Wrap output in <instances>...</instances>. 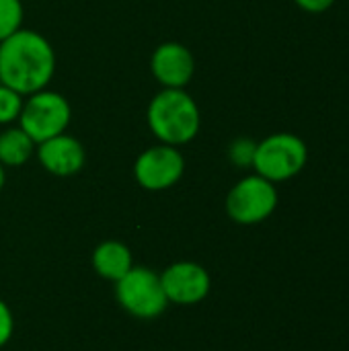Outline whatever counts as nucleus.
I'll use <instances>...</instances> for the list:
<instances>
[{
    "label": "nucleus",
    "instance_id": "nucleus-1",
    "mask_svg": "<svg viewBox=\"0 0 349 351\" xmlns=\"http://www.w3.org/2000/svg\"><path fill=\"white\" fill-rule=\"evenodd\" d=\"M56 72V51L37 31L19 29L0 41V82L29 97L47 88Z\"/></svg>",
    "mask_w": 349,
    "mask_h": 351
},
{
    "label": "nucleus",
    "instance_id": "nucleus-2",
    "mask_svg": "<svg viewBox=\"0 0 349 351\" xmlns=\"http://www.w3.org/2000/svg\"><path fill=\"white\" fill-rule=\"evenodd\" d=\"M148 128L160 144L183 146L195 140L202 128V113L185 88H163L146 111Z\"/></svg>",
    "mask_w": 349,
    "mask_h": 351
},
{
    "label": "nucleus",
    "instance_id": "nucleus-3",
    "mask_svg": "<svg viewBox=\"0 0 349 351\" xmlns=\"http://www.w3.org/2000/svg\"><path fill=\"white\" fill-rule=\"evenodd\" d=\"M309 162L306 142L292 132H276L257 142L253 169L272 183H284L304 171Z\"/></svg>",
    "mask_w": 349,
    "mask_h": 351
},
{
    "label": "nucleus",
    "instance_id": "nucleus-4",
    "mask_svg": "<svg viewBox=\"0 0 349 351\" xmlns=\"http://www.w3.org/2000/svg\"><path fill=\"white\" fill-rule=\"evenodd\" d=\"M72 109L64 95L56 90H37L23 101L19 115V128L35 142L41 144L58 134H64L70 125Z\"/></svg>",
    "mask_w": 349,
    "mask_h": 351
},
{
    "label": "nucleus",
    "instance_id": "nucleus-5",
    "mask_svg": "<svg viewBox=\"0 0 349 351\" xmlns=\"http://www.w3.org/2000/svg\"><path fill=\"white\" fill-rule=\"evenodd\" d=\"M278 199L276 183L255 173L232 185L226 195V214L243 226L259 224L276 212Z\"/></svg>",
    "mask_w": 349,
    "mask_h": 351
},
{
    "label": "nucleus",
    "instance_id": "nucleus-6",
    "mask_svg": "<svg viewBox=\"0 0 349 351\" xmlns=\"http://www.w3.org/2000/svg\"><path fill=\"white\" fill-rule=\"evenodd\" d=\"M119 304L138 319H154L165 313L169 298L160 276L146 267H132L115 288Z\"/></svg>",
    "mask_w": 349,
    "mask_h": 351
},
{
    "label": "nucleus",
    "instance_id": "nucleus-7",
    "mask_svg": "<svg viewBox=\"0 0 349 351\" xmlns=\"http://www.w3.org/2000/svg\"><path fill=\"white\" fill-rule=\"evenodd\" d=\"M185 173V158L177 146L156 144L146 148L134 165V177L148 191H163L179 183Z\"/></svg>",
    "mask_w": 349,
    "mask_h": 351
},
{
    "label": "nucleus",
    "instance_id": "nucleus-8",
    "mask_svg": "<svg viewBox=\"0 0 349 351\" xmlns=\"http://www.w3.org/2000/svg\"><path fill=\"white\" fill-rule=\"evenodd\" d=\"M150 72L163 88H185L195 72L193 53L183 43L165 41L152 51Z\"/></svg>",
    "mask_w": 349,
    "mask_h": 351
},
{
    "label": "nucleus",
    "instance_id": "nucleus-9",
    "mask_svg": "<svg viewBox=\"0 0 349 351\" xmlns=\"http://www.w3.org/2000/svg\"><path fill=\"white\" fill-rule=\"evenodd\" d=\"M160 282L169 302L175 304H197L210 292L208 271L191 261H181L171 265L160 276Z\"/></svg>",
    "mask_w": 349,
    "mask_h": 351
},
{
    "label": "nucleus",
    "instance_id": "nucleus-10",
    "mask_svg": "<svg viewBox=\"0 0 349 351\" xmlns=\"http://www.w3.org/2000/svg\"><path fill=\"white\" fill-rule=\"evenodd\" d=\"M37 158L47 173L56 177H70L84 167L86 152L80 140L64 132L37 144Z\"/></svg>",
    "mask_w": 349,
    "mask_h": 351
},
{
    "label": "nucleus",
    "instance_id": "nucleus-11",
    "mask_svg": "<svg viewBox=\"0 0 349 351\" xmlns=\"http://www.w3.org/2000/svg\"><path fill=\"white\" fill-rule=\"evenodd\" d=\"M93 267L101 278L119 282L134 267L132 253L123 243H117V241L101 243L93 253Z\"/></svg>",
    "mask_w": 349,
    "mask_h": 351
},
{
    "label": "nucleus",
    "instance_id": "nucleus-12",
    "mask_svg": "<svg viewBox=\"0 0 349 351\" xmlns=\"http://www.w3.org/2000/svg\"><path fill=\"white\" fill-rule=\"evenodd\" d=\"M37 144L21 130V128H8L0 132V165L2 167H21L25 165Z\"/></svg>",
    "mask_w": 349,
    "mask_h": 351
},
{
    "label": "nucleus",
    "instance_id": "nucleus-13",
    "mask_svg": "<svg viewBox=\"0 0 349 351\" xmlns=\"http://www.w3.org/2000/svg\"><path fill=\"white\" fill-rule=\"evenodd\" d=\"M23 25L21 0H0V41L16 33Z\"/></svg>",
    "mask_w": 349,
    "mask_h": 351
},
{
    "label": "nucleus",
    "instance_id": "nucleus-14",
    "mask_svg": "<svg viewBox=\"0 0 349 351\" xmlns=\"http://www.w3.org/2000/svg\"><path fill=\"white\" fill-rule=\"evenodd\" d=\"M23 95L0 82V125H8L19 119L23 109Z\"/></svg>",
    "mask_w": 349,
    "mask_h": 351
},
{
    "label": "nucleus",
    "instance_id": "nucleus-15",
    "mask_svg": "<svg viewBox=\"0 0 349 351\" xmlns=\"http://www.w3.org/2000/svg\"><path fill=\"white\" fill-rule=\"evenodd\" d=\"M255 150H257V142L255 140H251V138H237L228 146V158L239 169H249V167H253Z\"/></svg>",
    "mask_w": 349,
    "mask_h": 351
},
{
    "label": "nucleus",
    "instance_id": "nucleus-16",
    "mask_svg": "<svg viewBox=\"0 0 349 351\" xmlns=\"http://www.w3.org/2000/svg\"><path fill=\"white\" fill-rule=\"evenodd\" d=\"M12 331H14L12 313H10V308L0 300V348L8 343V339L12 337Z\"/></svg>",
    "mask_w": 349,
    "mask_h": 351
},
{
    "label": "nucleus",
    "instance_id": "nucleus-17",
    "mask_svg": "<svg viewBox=\"0 0 349 351\" xmlns=\"http://www.w3.org/2000/svg\"><path fill=\"white\" fill-rule=\"evenodd\" d=\"M337 0H294V4L304 10V12H311V14H321V12H327Z\"/></svg>",
    "mask_w": 349,
    "mask_h": 351
},
{
    "label": "nucleus",
    "instance_id": "nucleus-18",
    "mask_svg": "<svg viewBox=\"0 0 349 351\" xmlns=\"http://www.w3.org/2000/svg\"><path fill=\"white\" fill-rule=\"evenodd\" d=\"M4 181H6V173H4V167L0 165V189L4 187Z\"/></svg>",
    "mask_w": 349,
    "mask_h": 351
}]
</instances>
